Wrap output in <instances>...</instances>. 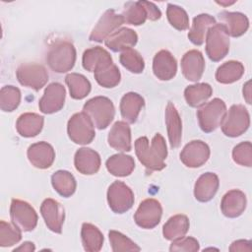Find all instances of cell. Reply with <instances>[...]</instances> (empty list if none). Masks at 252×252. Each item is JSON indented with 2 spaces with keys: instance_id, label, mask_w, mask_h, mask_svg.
Returning a JSON list of instances; mask_svg holds the SVG:
<instances>
[{
  "instance_id": "cell-22",
  "label": "cell",
  "mask_w": 252,
  "mask_h": 252,
  "mask_svg": "<svg viewBox=\"0 0 252 252\" xmlns=\"http://www.w3.org/2000/svg\"><path fill=\"white\" fill-rule=\"evenodd\" d=\"M220 186V180L216 173L206 172L196 181L194 196L199 202H208L214 198Z\"/></svg>"
},
{
  "instance_id": "cell-49",
  "label": "cell",
  "mask_w": 252,
  "mask_h": 252,
  "mask_svg": "<svg viewBox=\"0 0 252 252\" xmlns=\"http://www.w3.org/2000/svg\"><path fill=\"white\" fill-rule=\"evenodd\" d=\"M218 4H220V5H222V6H227V5H231V4H233L234 3V1H232V2H217Z\"/></svg>"
},
{
  "instance_id": "cell-7",
  "label": "cell",
  "mask_w": 252,
  "mask_h": 252,
  "mask_svg": "<svg viewBox=\"0 0 252 252\" xmlns=\"http://www.w3.org/2000/svg\"><path fill=\"white\" fill-rule=\"evenodd\" d=\"M67 132L69 138L76 144H90L94 136V125L92 119L83 111L75 113L68 121Z\"/></svg>"
},
{
  "instance_id": "cell-46",
  "label": "cell",
  "mask_w": 252,
  "mask_h": 252,
  "mask_svg": "<svg viewBox=\"0 0 252 252\" xmlns=\"http://www.w3.org/2000/svg\"><path fill=\"white\" fill-rule=\"evenodd\" d=\"M229 251L235 252V251H252L251 241L249 240H236L231 243L229 247Z\"/></svg>"
},
{
  "instance_id": "cell-8",
  "label": "cell",
  "mask_w": 252,
  "mask_h": 252,
  "mask_svg": "<svg viewBox=\"0 0 252 252\" xmlns=\"http://www.w3.org/2000/svg\"><path fill=\"white\" fill-rule=\"evenodd\" d=\"M134 193L122 181H114L107 190V203L112 212L123 214L134 205Z\"/></svg>"
},
{
  "instance_id": "cell-47",
  "label": "cell",
  "mask_w": 252,
  "mask_h": 252,
  "mask_svg": "<svg viewBox=\"0 0 252 252\" xmlns=\"http://www.w3.org/2000/svg\"><path fill=\"white\" fill-rule=\"evenodd\" d=\"M35 250V246L32 242H30V241H26L24 242L22 245H20L19 247L15 248L13 251L16 252V251H23V252H32Z\"/></svg>"
},
{
  "instance_id": "cell-40",
  "label": "cell",
  "mask_w": 252,
  "mask_h": 252,
  "mask_svg": "<svg viewBox=\"0 0 252 252\" xmlns=\"http://www.w3.org/2000/svg\"><path fill=\"white\" fill-rule=\"evenodd\" d=\"M119 60L122 66L132 73L140 74L144 71V68H145L144 59L142 55L133 48H129L122 51V53L120 54Z\"/></svg>"
},
{
  "instance_id": "cell-16",
  "label": "cell",
  "mask_w": 252,
  "mask_h": 252,
  "mask_svg": "<svg viewBox=\"0 0 252 252\" xmlns=\"http://www.w3.org/2000/svg\"><path fill=\"white\" fill-rule=\"evenodd\" d=\"M27 155L30 162L39 169H46L50 167L55 159L53 147L43 141L31 145L28 149Z\"/></svg>"
},
{
  "instance_id": "cell-10",
  "label": "cell",
  "mask_w": 252,
  "mask_h": 252,
  "mask_svg": "<svg viewBox=\"0 0 252 252\" xmlns=\"http://www.w3.org/2000/svg\"><path fill=\"white\" fill-rule=\"evenodd\" d=\"M10 216L12 222L22 231H31L37 224V214L27 202L13 199L10 206Z\"/></svg>"
},
{
  "instance_id": "cell-15",
  "label": "cell",
  "mask_w": 252,
  "mask_h": 252,
  "mask_svg": "<svg viewBox=\"0 0 252 252\" xmlns=\"http://www.w3.org/2000/svg\"><path fill=\"white\" fill-rule=\"evenodd\" d=\"M40 213L46 226L55 233H61L65 212L63 206L54 199H45L40 206Z\"/></svg>"
},
{
  "instance_id": "cell-14",
  "label": "cell",
  "mask_w": 252,
  "mask_h": 252,
  "mask_svg": "<svg viewBox=\"0 0 252 252\" xmlns=\"http://www.w3.org/2000/svg\"><path fill=\"white\" fill-rule=\"evenodd\" d=\"M66 91L62 84L51 83L44 91L43 95L38 101L39 110L45 114H51L59 111L65 102Z\"/></svg>"
},
{
  "instance_id": "cell-32",
  "label": "cell",
  "mask_w": 252,
  "mask_h": 252,
  "mask_svg": "<svg viewBox=\"0 0 252 252\" xmlns=\"http://www.w3.org/2000/svg\"><path fill=\"white\" fill-rule=\"evenodd\" d=\"M124 22L133 26L143 25L147 19H149L148 1L128 2L125 4V8L122 14Z\"/></svg>"
},
{
  "instance_id": "cell-12",
  "label": "cell",
  "mask_w": 252,
  "mask_h": 252,
  "mask_svg": "<svg viewBox=\"0 0 252 252\" xmlns=\"http://www.w3.org/2000/svg\"><path fill=\"white\" fill-rule=\"evenodd\" d=\"M124 23L122 15L116 14L114 10L108 9L100 17L97 24L93 29L90 34V40L101 42L106 39L116 29H118Z\"/></svg>"
},
{
  "instance_id": "cell-27",
  "label": "cell",
  "mask_w": 252,
  "mask_h": 252,
  "mask_svg": "<svg viewBox=\"0 0 252 252\" xmlns=\"http://www.w3.org/2000/svg\"><path fill=\"white\" fill-rule=\"evenodd\" d=\"M44 118L36 113L27 112L19 116L16 122V129L22 137L31 138L40 133L43 127Z\"/></svg>"
},
{
  "instance_id": "cell-33",
  "label": "cell",
  "mask_w": 252,
  "mask_h": 252,
  "mask_svg": "<svg viewBox=\"0 0 252 252\" xmlns=\"http://www.w3.org/2000/svg\"><path fill=\"white\" fill-rule=\"evenodd\" d=\"M213 89L207 83H199L188 86L184 91V97L188 105L199 107L203 105L212 95Z\"/></svg>"
},
{
  "instance_id": "cell-23",
  "label": "cell",
  "mask_w": 252,
  "mask_h": 252,
  "mask_svg": "<svg viewBox=\"0 0 252 252\" xmlns=\"http://www.w3.org/2000/svg\"><path fill=\"white\" fill-rule=\"evenodd\" d=\"M138 41V35L135 31L128 28H121L112 32L106 39L105 45L114 52L124 51L132 48Z\"/></svg>"
},
{
  "instance_id": "cell-48",
  "label": "cell",
  "mask_w": 252,
  "mask_h": 252,
  "mask_svg": "<svg viewBox=\"0 0 252 252\" xmlns=\"http://www.w3.org/2000/svg\"><path fill=\"white\" fill-rule=\"evenodd\" d=\"M251 82L248 81L245 83V85L243 86V96L245 98V100L247 101V103H251V86H250Z\"/></svg>"
},
{
  "instance_id": "cell-28",
  "label": "cell",
  "mask_w": 252,
  "mask_h": 252,
  "mask_svg": "<svg viewBox=\"0 0 252 252\" xmlns=\"http://www.w3.org/2000/svg\"><path fill=\"white\" fill-rule=\"evenodd\" d=\"M216 24V19L209 14H200L196 16L193 19L192 27L188 32L189 40L195 45L203 44L209 29Z\"/></svg>"
},
{
  "instance_id": "cell-6",
  "label": "cell",
  "mask_w": 252,
  "mask_h": 252,
  "mask_svg": "<svg viewBox=\"0 0 252 252\" xmlns=\"http://www.w3.org/2000/svg\"><path fill=\"white\" fill-rule=\"evenodd\" d=\"M250 115L247 108L242 104H233L226 112L222 123L221 131L227 137H238L249 128Z\"/></svg>"
},
{
  "instance_id": "cell-31",
  "label": "cell",
  "mask_w": 252,
  "mask_h": 252,
  "mask_svg": "<svg viewBox=\"0 0 252 252\" xmlns=\"http://www.w3.org/2000/svg\"><path fill=\"white\" fill-rule=\"evenodd\" d=\"M189 229V220L185 215H175L167 220L162 227L163 237L167 240H175L184 237Z\"/></svg>"
},
{
  "instance_id": "cell-29",
  "label": "cell",
  "mask_w": 252,
  "mask_h": 252,
  "mask_svg": "<svg viewBox=\"0 0 252 252\" xmlns=\"http://www.w3.org/2000/svg\"><path fill=\"white\" fill-rule=\"evenodd\" d=\"M111 62L113 61L110 54L100 46H94L85 50L82 58L83 67L89 72H94Z\"/></svg>"
},
{
  "instance_id": "cell-37",
  "label": "cell",
  "mask_w": 252,
  "mask_h": 252,
  "mask_svg": "<svg viewBox=\"0 0 252 252\" xmlns=\"http://www.w3.org/2000/svg\"><path fill=\"white\" fill-rule=\"evenodd\" d=\"M65 82L69 88L70 95L74 99H83L91 92V83L82 74L70 73L65 77Z\"/></svg>"
},
{
  "instance_id": "cell-3",
  "label": "cell",
  "mask_w": 252,
  "mask_h": 252,
  "mask_svg": "<svg viewBox=\"0 0 252 252\" xmlns=\"http://www.w3.org/2000/svg\"><path fill=\"white\" fill-rule=\"evenodd\" d=\"M83 111L92 119L94 125L99 130L107 128L115 114L113 102L105 96H94L89 99L84 104Z\"/></svg>"
},
{
  "instance_id": "cell-36",
  "label": "cell",
  "mask_w": 252,
  "mask_h": 252,
  "mask_svg": "<svg viewBox=\"0 0 252 252\" xmlns=\"http://www.w3.org/2000/svg\"><path fill=\"white\" fill-rule=\"evenodd\" d=\"M244 74V66L239 61L230 60L221 64L216 72V80L220 84H231Z\"/></svg>"
},
{
  "instance_id": "cell-38",
  "label": "cell",
  "mask_w": 252,
  "mask_h": 252,
  "mask_svg": "<svg viewBox=\"0 0 252 252\" xmlns=\"http://www.w3.org/2000/svg\"><path fill=\"white\" fill-rule=\"evenodd\" d=\"M97 84L103 88H114L120 83L121 75L118 67L113 63H108L94 72Z\"/></svg>"
},
{
  "instance_id": "cell-30",
  "label": "cell",
  "mask_w": 252,
  "mask_h": 252,
  "mask_svg": "<svg viewBox=\"0 0 252 252\" xmlns=\"http://www.w3.org/2000/svg\"><path fill=\"white\" fill-rule=\"evenodd\" d=\"M105 165L110 174L118 177H125L130 175L134 170L135 161L131 156L117 154L109 157Z\"/></svg>"
},
{
  "instance_id": "cell-19",
  "label": "cell",
  "mask_w": 252,
  "mask_h": 252,
  "mask_svg": "<svg viewBox=\"0 0 252 252\" xmlns=\"http://www.w3.org/2000/svg\"><path fill=\"white\" fill-rule=\"evenodd\" d=\"M74 164L80 173L92 175L99 170L100 157L95 151L90 148H81L75 154Z\"/></svg>"
},
{
  "instance_id": "cell-9",
  "label": "cell",
  "mask_w": 252,
  "mask_h": 252,
  "mask_svg": "<svg viewBox=\"0 0 252 252\" xmlns=\"http://www.w3.org/2000/svg\"><path fill=\"white\" fill-rule=\"evenodd\" d=\"M16 76L22 86L39 91L48 81V73L45 67L36 63H26L18 67Z\"/></svg>"
},
{
  "instance_id": "cell-13",
  "label": "cell",
  "mask_w": 252,
  "mask_h": 252,
  "mask_svg": "<svg viewBox=\"0 0 252 252\" xmlns=\"http://www.w3.org/2000/svg\"><path fill=\"white\" fill-rule=\"evenodd\" d=\"M209 158L210 148L201 140L191 141L180 153V160L182 163L191 168L202 166L209 159Z\"/></svg>"
},
{
  "instance_id": "cell-24",
  "label": "cell",
  "mask_w": 252,
  "mask_h": 252,
  "mask_svg": "<svg viewBox=\"0 0 252 252\" xmlns=\"http://www.w3.org/2000/svg\"><path fill=\"white\" fill-rule=\"evenodd\" d=\"M165 124L170 147H179L182 138V122L176 107L170 101L165 108Z\"/></svg>"
},
{
  "instance_id": "cell-5",
  "label": "cell",
  "mask_w": 252,
  "mask_h": 252,
  "mask_svg": "<svg viewBox=\"0 0 252 252\" xmlns=\"http://www.w3.org/2000/svg\"><path fill=\"white\" fill-rule=\"evenodd\" d=\"M205 39L206 53L212 61L218 62L226 56L229 50V37L222 24L211 27Z\"/></svg>"
},
{
  "instance_id": "cell-2",
  "label": "cell",
  "mask_w": 252,
  "mask_h": 252,
  "mask_svg": "<svg viewBox=\"0 0 252 252\" xmlns=\"http://www.w3.org/2000/svg\"><path fill=\"white\" fill-rule=\"evenodd\" d=\"M49 68L56 73L70 71L76 62V49L68 40H57L50 47L46 55Z\"/></svg>"
},
{
  "instance_id": "cell-1",
  "label": "cell",
  "mask_w": 252,
  "mask_h": 252,
  "mask_svg": "<svg viewBox=\"0 0 252 252\" xmlns=\"http://www.w3.org/2000/svg\"><path fill=\"white\" fill-rule=\"evenodd\" d=\"M135 153L139 161L149 170H161L165 167L164 160L167 149L164 138L157 133L151 143L147 137H140L135 141Z\"/></svg>"
},
{
  "instance_id": "cell-44",
  "label": "cell",
  "mask_w": 252,
  "mask_h": 252,
  "mask_svg": "<svg viewBox=\"0 0 252 252\" xmlns=\"http://www.w3.org/2000/svg\"><path fill=\"white\" fill-rule=\"evenodd\" d=\"M233 160L242 166L252 165V145L249 141L236 145L232 150Z\"/></svg>"
},
{
  "instance_id": "cell-45",
  "label": "cell",
  "mask_w": 252,
  "mask_h": 252,
  "mask_svg": "<svg viewBox=\"0 0 252 252\" xmlns=\"http://www.w3.org/2000/svg\"><path fill=\"white\" fill-rule=\"evenodd\" d=\"M169 250L171 252H196L199 250V242L194 237H181L172 240Z\"/></svg>"
},
{
  "instance_id": "cell-42",
  "label": "cell",
  "mask_w": 252,
  "mask_h": 252,
  "mask_svg": "<svg viewBox=\"0 0 252 252\" xmlns=\"http://www.w3.org/2000/svg\"><path fill=\"white\" fill-rule=\"evenodd\" d=\"M166 16L169 24L178 31H185L189 28V18L186 11L174 4H168Z\"/></svg>"
},
{
  "instance_id": "cell-25",
  "label": "cell",
  "mask_w": 252,
  "mask_h": 252,
  "mask_svg": "<svg viewBox=\"0 0 252 252\" xmlns=\"http://www.w3.org/2000/svg\"><path fill=\"white\" fill-rule=\"evenodd\" d=\"M144 104L145 100L139 94L133 92L125 94L120 101V112L122 118L127 123H135Z\"/></svg>"
},
{
  "instance_id": "cell-26",
  "label": "cell",
  "mask_w": 252,
  "mask_h": 252,
  "mask_svg": "<svg viewBox=\"0 0 252 252\" xmlns=\"http://www.w3.org/2000/svg\"><path fill=\"white\" fill-rule=\"evenodd\" d=\"M219 18L223 22V26L228 33L233 37H238L246 32L249 28L248 18L239 12L223 11L219 14Z\"/></svg>"
},
{
  "instance_id": "cell-21",
  "label": "cell",
  "mask_w": 252,
  "mask_h": 252,
  "mask_svg": "<svg viewBox=\"0 0 252 252\" xmlns=\"http://www.w3.org/2000/svg\"><path fill=\"white\" fill-rule=\"evenodd\" d=\"M108 145L120 152L131 151V129L125 121H117L111 127L108 137Z\"/></svg>"
},
{
  "instance_id": "cell-4",
  "label": "cell",
  "mask_w": 252,
  "mask_h": 252,
  "mask_svg": "<svg viewBox=\"0 0 252 252\" xmlns=\"http://www.w3.org/2000/svg\"><path fill=\"white\" fill-rule=\"evenodd\" d=\"M226 114V105L220 98H214L197 110L199 126L205 133H211L221 125Z\"/></svg>"
},
{
  "instance_id": "cell-18",
  "label": "cell",
  "mask_w": 252,
  "mask_h": 252,
  "mask_svg": "<svg viewBox=\"0 0 252 252\" xmlns=\"http://www.w3.org/2000/svg\"><path fill=\"white\" fill-rule=\"evenodd\" d=\"M153 71L155 76L161 81L171 80L177 72V62L168 50L158 51L153 60Z\"/></svg>"
},
{
  "instance_id": "cell-43",
  "label": "cell",
  "mask_w": 252,
  "mask_h": 252,
  "mask_svg": "<svg viewBox=\"0 0 252 252\" xmlns=\"http://www.w3.org/2000/svg\"><path fill=\"white\" fill-rule=\"evenodd\" d=\"M108 238L110 241L111 249L114 252L120 251H140L141 248L126 235L116 230H110L108 232Z\"/></svg>"
},
{
  "instance_id": "cell-17",
  "label": "cell",
  "mask_w": 252,
  "mask_h": 252,
  "mask_svg": "<svg viewBox=\"0 0 252 252\" xmlns=\"http://www.w3.org/2000/svg\"><path fill=\"white\" fill-rule=\"evenodd\" d=\"M204 70L205 60L199 50L192 49L183 55L181 59V71L188 81H199L202 78Z\"/></svg>"
},
{
  "instance_id": "cell-35",
  "label": "cell",
  "mask_w": 252,
  "mask_h": 252,
  "mask_svg": "<svg viewBox=\"0 0 252 252\" xmlns=\"http://www.w3.org/2000/svg\"><path fill=\"white\" fill-rule=\"evenodd\" d=\"M81 238L84 249L90 252H97L103 245V235L94 224L84 222L81 229Z\"/></svg>"
},
{
  "instance_id": "cell-41",
  "label": "cell",
  "mask_w": 252,
  "mask_h": 252,
  "mask_svg": "<svg viewBox=\"0 0 252 252\" xmlns=\"http://www.w3.org/2000/svg\"><path fill=\"white\" fill-rule=\"evenodd\" d=\"M22 239V230L13 222L0 221V246L9 247L17 244Z\"/></svg>"
},
{
  "instance_id": "cell-11",
  "label": "cell",
  "mask_w": 252,
  "mask_h": 252,
  "mask_svg": "<svg viewBox=\"0 0 252 252\" xmlns=\"http://www.w3.org/2000/svg\"><path fill=\"white\" fill-rule=\"evenodd\" d=\"M161 215L162 208L160 203L156 199L150 198L140 203L134 215V220L140 227L151 229L159 223Z\"/></svg>"
},
{
  "instance_id": "cell-34",
  "label": "cell",
  "mask_w": 252,
  "mask_h": 252,
  "mask_svg": "<svg viewBox=\"0 0 252 252\" xmlns=\"http://www.w3.org/2000/svg\"><path fill=\"white\" fill-rule=\"evenodd\" d=\"M51 184L54 190L65 198L72 196L77 187L75 177L67 170H58L54 172L51 176Z\"/></svg>"
},
{
  "instance_id": "cell-20",
  "label": "cell",
  "mask_w": 252,
  "mask_h": 252,
  "mask_svg": "<svg viewBox=\"0 0 252 252\" xmlns=\"http://www.w3.org/2000/svg\"><path fill=\"white\" fill-rule=\"evenodd\" d=\"M246 195L237 189L226 192L220 202L221 213L227 218H237L246 209Z\"/></svg>"
},
{
  "instance_id": "cell-39",
  "label": "cell",
  "mask_w": 252,
  "mask_h": 252,
  "mask_svg": "<svg viewBox=\"0 0 252 252\" xmlns=\"http://www.w3.org/2000/svg\"><path fill=\"white\" fill-rule=\"evenodd\" d=\"M21 102V92L14 86H5L0 91V108L5 112L15 110Z\"/></svg>"
}]
</instances>
